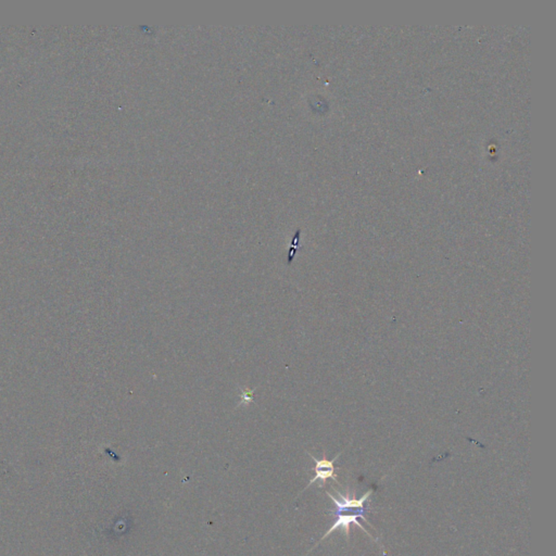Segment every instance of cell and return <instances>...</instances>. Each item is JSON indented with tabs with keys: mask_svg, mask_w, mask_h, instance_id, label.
I'll return each instance as SVG.
<instances>
[{
	"mask_svg": "<svg viewBox=\"0 0 556 556\" xmlns=\"http://www.w3.org/2000/svg\"><path fill=\"white\" fill-rule=\"evenodd\" d=\"M241 391H242L241 403L242 404H249L252 401V398H253V390L244 389V390H241Z\"/></svg>",
	"mask_w": 556,
	"mask_h": 556,
	"instance_id": "277c9868",
	"label": "cell"
},
{
	"mask_svg": "<svg viewBox=\"0 0 556 556\" xmlns=\"http://www.w3.org/2000/svg\"><path fill=\"white\" fill-rule=\"evenodd\" d=\"M335 491L338 493L339 497H340V500H338V499H336L333 494H331L328 491L326 492L327 495H328L329 497H331L332 500L334 501V503H335L336 510L334 511V514H336V513H343L344 511L352 510V508H355V510H363L365 502H366L367 500H369V497H370L371 494L373 493V489H370L369 491H367L365 494H363V496H362L361 499L350 497V495H349V491H348V490H347V494H346V495L341 494L340 492L338 491V490H335Z\"/></svg>",
	"mask_w": 556,
	"mask_h": 556,
	"instance_id": "3957f363",
	"label": "cell"
},
{
	"mask_svg": "<svg viewBox=\"0 0 556 556\" xmlns=\"http://www.w3.org/2000/svg\"><path fill=\"white\" fill-rule=\"evenodd\" d=\"M363 513H364V512H359L357 514H347V515H344V514H342V513L334 514V515L336 516V521H335L334 525L331 527V529H329V530L322 536V539H320V540L314 545V548H316V545H317V544H319L323 540H325L329 534L333 533V532H334L335 530H337L338 528H342V529H343V531H344V533H346V535H347V541H349V538H350V525H351V524H354V525H356V526H359L360 528L362 529V531H364L367 535H370L371 538L373 539V536L365 530L364 527H363L359 522H357V518H362L363 521H365V522H366L367 524H369L371 527H373L369 522H367L366 517L364 516ZM314 548H312V549H314Z\"/></svg>",
	"mask_w": 556,
	"mask_h": 556,
	"instance_id": "6da1fadb",
	"label": "cell"
},
{
	"mask_svg": "<svg viewBox=\"0 0 556 556\" xmlns=\"http://www.w3.org/2000/svg\"><path fill=\"white\" fill-rule=\"evenodd\" d=\"M308 454H309L311 457H312V459L314 461V463H315V466H314V468H313V469H314V472H315V476H314V478L311 479V482H310L309 485L305 487V489L309 488V487H310L311 485H312L313 483H315L316 480H320V486H319V487L322 488V487L325 486V484H326V482H327V479H328V478H332L333 480H335V482H336L337 484L340 485V483H339V482H338V479H337V475L335 474V466H334V463H335V461H336L339 456H340L341 452H340V453H339L338 455H336L335 458L332 459V461H328V459L326 458L325 453H324L322 459H317V458H315L312 454H310V453H308ZM305 489H304V490H305Z\"/></svg>",
	"mask_w": 556,
	"mask_h": 556,
	"instance_id": "7a4b0ae2",
	"label": "cell"
}]
</instances>
